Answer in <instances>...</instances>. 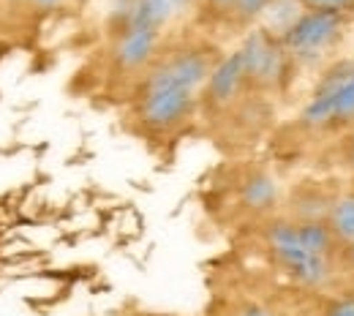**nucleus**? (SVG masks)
<instances>
[{"label":"nucleus","instance_id":"39448f33","mask_svg":"<svg viewBox=\"0 0 354 316\" xmlns=\"http://www.w3.org/2000/svg\"><path fill=\"white\" fill-rule=\"evenodd\" d=\"M240 60L245 68V80L251 93H278L283 91L297 71L281 39L265 33L262 28H251L240 44Z\"/></svg>","mask_w":354,"mask_h":316},{"label":"nucleus","instance_id":"1a4fd4ad","mask_svg":"<svg viewBox=\"0 0 354 316\" xmlns=\"http://www.w3.org/2000/svg\"><path fill=\"white\" fill-rule=\"evenodd\" d=\"M335 196V194H333ZM333 196L324 194L319 185H303L295 191L292 202H289V213L286 219H292L295 224H316V221H327Z\"/></svg>","mask_w":354,"mask_h":316},{"label":"nucleus","instance_id":"6e6552de","mask_svg":"<svg viewBox=\"0 0 354 316\" xmlns=\"http://www.w3.org/2000/svg\"><path fill=\"white\" fill-rule=\"evenodd\" d=\"M251 93L248 88V80H245V68H243V60H240V52H229L218 57L205 91H202V104L216 109V112H226L232 106H237L245 95Z\"/></svg>","mask_w":354,"mask_h":316},{"label":"nucleus","instance_id":"0eeeda50","mask_svg":"<svg viewBox=\"0 0 354 316\" xmlns=\"http://www.w3.org/2000/svg\"><path fill=\"white\" fill-rule=\"evenodd\" d=\"M164 33L153 28H123L112 33V66L123 74H145L164 52Z\"/></svg>","mask_w":354,"mask_h":316},{"label":"nucleus","instance_id":"a211bd4d","mask_svg":"<svg viewBox=\"0 0 354 316\" xmlns=\"http://www.w3.org/2000/svg\"><path fill=\"white\" fill-rule=\"evenodd\" d=\"M71 0H28V6L33 8V11H44V14H52V11H60V8H66Z\"/></svg>","mask_w":354,"mask_h":316},{"label":"nucleus","instance_id":"4468645a","mask_svg":"<svg viewBox=\"0 0 354 316\" xmlns=\"http://www.w3.org/2000/svg\"><path fill=\"white\" fill-rule=\"evenodd\" d=\"M270 0H237V14H234V22L240 25H251L259 19V14L265 11V6Z\"/></svg>","mask_w":354,"mask_h":316},{"label":"nucleus","instance_id":"2eb2a0df","mask_svg":"<svg viewBox=\"0 0 354 316\" xmlns=\"http://www.w3.org/2000/svg\"><path fill=\"white\" fill-rule=\"evenodd\" d=\"M319 316H354V292H344L327 300V306L322 308Z\"/></svg>","mask_w":354,"mask_h":316},{"label":"nucleus","instance_id":"ddd939ff","mask_svg":"<svg viewBox=\"0 0 354 316\" xmlns=\"http://www.w3.org/2000/svg\"><path fill=\"white\" fill-rule=\"evenodd\" d=\"M306 11H327V14H344L354 17V0H300Z\"/></svg>","mask_w":354,"mask_h":316},{"label":"nucleus","instance_id":"20e7f679","mask_svg":"<svg viewBox=\"0 0 354 316\" xmlns=\"http://www.w3.org/2000/svg\"><path fill=\"white\" fill-rule=\"evenodd\" d=\"M300 123L310 131H335L354 126V60H335L306 104Z\"/></svg>","mask_w":354,"mask_h":316},{"label":"nucleus","instance_id":"f8f14e48","mask_svg":"<svg viewBox=\"0 0 354 316\" xmlns=\"http://www.w3.org/2000/svg\"><path fill=\"white\" fill-rule=\"evenodd\" d=\"M327 229L335 237L338 248H349L354 243V191H344L333 196L330 213H327Z\"/></svg>","mask_w":354,"mask_h":316},{"label":"nucleus","instance_id":"6ab92c4d","mask_svg":"<svg viewBox=\"0 0 354 316\" xmlns=\"http://www.w3.org/2000/svg\"><path fill=\"white\" fill-rule=\"evenodd\" d=\"M341 270L352 272L354 275V243L349 245V248H344V251H341Z\"/></svg>","mask_w":354,"mask_h":316},{"label":"nucleus","instance_id":"9b49d317","mask_svg":"<svg viewBox=\"0 0 354 316\" xmlns=\"http://www.w3.org/2000/svg\"><path fill=\"white\" fill-rule=\"evenodd\" d=\"M303 3L300 0H270L265 6V11L259 14V19L254 22V28H262L265 33L275 36V39H283L295 22L303 17Z\"/></svg>","mask_w":354,"mask_h":316},{"label":"nucleus","instance_id":"f3484780","mask_svg":"<svg viewBox=\"0 0 354 316\" xmlns=\"http://www.w3.org/2000/svg\"><path fill=\"white\" fill-rule=\"evenodd\" d=\"M234 316H278L270 306H265V303H243L237 311H234Z\"/></svg>","mask_w":354,"mask_h":316},{"label":"nucleus","instance_id":"f257e3e1","mask_svg":"<svg viewBox=\"0 0 354 316\" xmlns=\"http://www.w3.org/2000/svg\"><path fill=\"white\" fill-rule=\"evenodd\" d=\"M265 240L272 259L306 289H313V292L327 289L341 270V257H316V254H310L308 245L303 243L300 224H295L292 219L270 221L265 229Z\"/></svg>","mask_w":354,"mask_h":316},{"label":"nucleus","instance_id":"aec40b11","mask_svg":"<svg viewBox=\"0 0 354 316\" xmlns=\"http://www.w3.org/2000/svg\"><path fill=\"white\" fill-rule=\"evenodd\" d=\"M346 164H349V169H352V175H354V134H352V139H349V147H346Z\"/></svg>","mask_w":354,"mask_h":316},{"label":"nucleus","instance_id":"5701e85b","mask_svg":"<svg viewBox=\"0 0 354 316\" xmlns=\"http://www.w3.org/2000/svg\"><path fill=\"white\" fill-rule=\"evenodd\" d=\"M352 60H354V55H352Z\"/></svg>","mask_w":354,"mask_h":316},{"label":"nucleus","instance_id":"7ed1b4c3","mask_svg":"<svg viewBox=\"0 0 354 316\" xmlns=\"http://www.w3.org/2000/svg\"><path fill=\"white\" fill-rule=\"evenodd\" d=\"M349 22L352 17L344 14L303 11L281 44L286 46L297 68H327V63H335V52L349 33Z\"/></svg>","mask_w":354,"mask_h":316},{"label":"nucleus","instance_id":"412c9836","mask_svg":"<svg viewBox=\"0 0 354 316\" xmlns=\"http://www.w3.org/2000/svg\"><path fill=\"white\" fill-rule=\"evenodd\" d=\"M6 3H22V6H28V0H6Z\"/></svg>","mask_w":354,"mask_h":316},{"label":"nucleus","instance_id":"dca6fc26","mask_svg":"<svg viewBox=\"0 0 354 316\" xmlns=\"http://www.w3.org/2000/svg\"><path fill=\"white\" fill-rule=\"evenodd\" d=\"M199 6H205L213 17H221V19H234L237 14V0H202Z\"/></svg>","mask_w":354,"mask_h":316},{"label":"nucleus","instance_id":"4be33fe9","mask_svg":"<svg viewBox=\"0 0 354 316\" xmlns=\"http://www.w3.org/2000/svg\"><path fill=\"white\" fill-rule=\"evenodd\" d=\"M199 3H202V0H194V6H199Z\"/></svg>","mask_w":354,"mask_h":316},{"label":"nucleus","instance_id":"423d86ee","mask_svg":"<svg viewBox=\"0 0 354 316\" xmlns=\"http://www.w3.org/2000/svg\"><path fill=\"white\" fill-rule=\"evenodd\" d=\"M191 8L194 0H118L109 11V25L112 33L123 28H153L164 33Z\"/></svg>","mask_w":354,"mask_h":316},{"label":"nucleus","instance_id":"f03ea898","mask_svg":"<svg viewBox=\"0 0 354 316\" xmlns=\"http://www.w3.org/2000/svg\"><path fill=\"white\" fill-rule=\"evenodd\" d=\"M199 106H202L199 93L153 77H139L133 115L147 134H175L177 129H183L196 115Z\"/></svg>","mask_w":354,"mask_h":316},{"label":"nucleus","instance_id":"9d476101","mask_svg":"<svg viewBox=\"0 0 354 316\" xmlns=\"http://www.w3.org/2000/svg\"><path fill=\"white\" fill-rule=\"evenodd\" d=\"M240 199L251 213H270L281 199L278 180L270 172H251L240 185Z\"/></svg>","mask_w":354,"mask_h":316}]
</instances>
